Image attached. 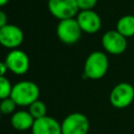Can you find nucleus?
Here are the masks:
<instances>
[{
    "mask_svg": "<svg viewBox=\"0 0 134 134\" xmlns=\"http://www.w3.org/2000/svg\"><path fill=\"white\" fill-rule=\"evenodd\" d=\"M116 30L126 38L134 36V15H126L118 19Z\"/></svg>",
    "mask_w": 134,
    "mask_h": 134,
    "instance_id": "obj_13",
    "label": "nucleus"
},
{
    "mask_svg": "<svg viewBox=\"0 0 134 134\" xmlns=\"http://www.w3.org/2000/svg\"><path fill=\"white\" fill-rule=\"evenodd\" d=\"M133 15H134V13H133Z\"/></svg>",
    "mask_w": 134,
    "mask_h": 134,
    "instance_id": "obj_21",
    "label": "nucleus"
},
{
    "mask_svg": "<svg viewBox=\"0 0 134 134\" xmlns=\"http://www.w3.org/2000/svg\"><path fill=\"white\" fill-rule=\"evenodd\" d=\"M82 29L76 21V18L61 20L57 25V37L67 45L76 43L82 36Z\"/></svg>",
    "mask_w": 134,
    "mask_h": 134,
    "instance_id": "obj_3",
    "label": "nucleus"
},
{
    "mask_svg": "<svg viewBox=\"0 0 134 134\" xmlns=\"http://www.w3.org/2000/svg\"><path fill=\"white\" fill-rule=\"evenodd\" d=\"M24 40V34L20 27L14 24H7L0 27V43L3 47L10 50L17 49Z\"/></svg>",
    "mask_w": 134,
    "mask_h": 134,
    "instance_id": "obj_9",
    "label": "nucleus"
},
{
    "mask_svg": "<svg viewBox=\"0 0 134 134\" xmlns=\"http://www.w3.org/2000/svg\"><path fill=\"white\" fill-rule=\"evenodd\" d=\"M17 104L15 103V100L12 97H7L4 99H1L0 103V111L3 115H9V114H14L16 112V108H17Z\"/></svg>",
    "mask_w": 134,
    "mask_h": 134,
    "instance_id": "obj_15",
    "label": "nucleus"
},
{
    "mask_svg": "<svg viewBox=\"0 0 134 134\" xmlns=\"http://www.w3.org/2000/svg\"><path fill=\"white\" fill-rule=\"evenodd\" d=\"M8 70L16 75H23L29 69V58L21 49L10 50L4 60Z\"/></svg>",
    "mask_w": 134,
    "mask_h": 134,
    "instance_id": "obj_7",
    "label": "nucleus"
},
{
    "mask_svg": "<svg viewBox=\"0 0 134 134\" xmlns=\"http://www.w3.org/2000/svg\"><path fill=\"white\" fill-rule=\"evenodd\" d=\"M102 45L110 54H121L127 49V38L116 29L106 31L102 37Z\"/></svg>",
    "mask_w": 134,
    "mask_h": 134,
    "instance_id": "obj_8",
    "label": "nucleus"
},
{
    "mask_svg": "<svg viewBox=\"0 0 134 134\" xmlns=\"http://www.w3.org/2000/svg\"><path fill=\"white\" fill-rule=\"evenodd\" d=\"M109 68V59L102 51L89 53L84 64V75L89 80H99L104 77Z\"/></svg>",
    "mask_w": 134,
    "mask_h": 134,
    "instance_id": "obj_2",
    "label": "nucleus"
},
{
    "mask_svg": "<svg viewBox=\"0 0 134 134\" xmlns=\"http://www.w3.org/2000/svg\"><path fill=\"white\" fill-rule=\"evenodd\" d=\"M80 12L81 10H91L95 7L97 0H76Z\"/></svg>",
    "mask_w": 134,
    "mask_h": 134,
    "instance_id": "obj_17",
    "label": "nucleus"
},
{
    "mask_svg": "<svg viewBox=\"0 0 134 134\" xmlns=\"http://www.w3.org/2000/svg\"><path fill=\"white\" fill-rule=\"evenodd\" d=\"M75 18L83 32L95 34L102 27V19L99 15L93 9L81 10Z\"/></svg>",
    "mask_w": 134,
    "mask_h": 134,
    "instance_id": "obj_10",
    "label": "nucleus"
},
{
    "mask_svg": "<svg viewBox=\"0 0 134 134\" xmlns=\"http://www.w3.org/2000/svg\"><path fill=\"white\" fill-rule=\"evenodd\" d=\"M31 134H62V127L55 118L46 115L35 120Z\"/></svg>",
    "mask_w": 134,
    "mask_h": 134,
    "instance_id": "obj_11",
    "label": "nucleus"
},
{
    "mask_svg": "<svg viewBox=\"0 0 134 134\" xmlns=\"http://www.w3.org/2000/svg\"><path fill=\"white\" fill-rule=\"evenodd\" d=\"M40 89L31 81H21L13 86L10 97L20 107H29L39 99Z\"/></svg>",
    "mask_w": 134,
    "mask_h": 134,
    "instance_id": "obj_1",
    "label": "nucleus"
},
{
    "mask_svg": "<svg viewBox=\"0 0 134 134\" xmlns=\"http://www.w3.org/2000/svg\"><path fill=\"white\" fill-rule=\"evenodd\" d=\"M8 71V68L5 64V62H1L0 63V76H5V73Z\"/></svg>",
    "mask_w": 134,
    "mask_h": 134,
    "instance_id": "obj_19",
    "label": "nucleus"
},
{
    "mask_svg": "<svg viewBox=\"0 0 134 134\" xmlns=\"http://www.w3.org/2000/svg\"><path fill=\"white\" fill-rule=\"evenodd\" d=\"M28 111L35 119H39V118H42V117L46 116L47 108H46V105L43 102L38 99L28 107Z\"/></svg>",
    "mask_w": 134,
    "mask_h": 134,
    "instance_id": "obj_14",
    "label": "nucleus"
},
{
    "mask_svg": "<svg viewBox=\"0 0 134 134\" xmlns=\"http://www.w3.org/2000/svg\"><path fill=\"white\" fill-rule=\"evenodd\" d=\"M35 120L36 119L32 117L29 111H25V110L16 111L10 117V124L13 128L17 131L31 130Z\"/></svg>",
    "mask_w": 134,
    "mask_h": 134,
    "instance_id": "obj_12",
    "label": "nucleus"
},
{
    "mask_svg": "<svg viewBox=\"0 0 134 134\" xmlns=\"http://www.w3.org/2000/svg\"><path fill=\"white\" fill-rule=\"evenodd\" d=\"M8 1H9V0H0V5H1V6H4Z\"/></svg>",
    "mask_w": 134,
    "mask_h": 134,
    "instance_id": "obj_20",
    "label": "nucleus"
},
{
    "mask_svg": "<svg viewBox=\"0 0 134 134\" xmlns=\"http://www.w3.org/2000/svg\"><path fill=\"white\" fill-rule=\"evenodd\" d=\"M47 6L49 13L60 21L75 18L80 13L76 0H48Z\"/></svg>",
    "mask_w": 134,
    "mask_h": 134,
    "instance_id": "obj_5",
    "label": "nucleus"
},
{
    "mask_svg": "<svg viewBox=\"0 0 134 134\" xmlns=\"http://www.w3.org/2000/svg\"><path fill=\"white\" fill-rule=\"evenodd\" d=\"M111 105L116 109H124L129 107L134 100V87L126 82L115 85L109 96Z\"/></svg>",
    "mask_w": 134,
    "mask_h": 134,
    "instance_id": "obj_4",
    "label": "nucleus"
},
{
    "mask_svg": "<svg viewBox=\"0 0 134 134\" xmlns=\"http://www.w3.org/2000/svg\"><path fill=\"white\" fill-rule=\"evenodd\" d=\"M62 134H87L89 131V120L81 112L68 114L61 122Z\"/></svg>",
    "mask_w": 134,
    "mask_h": 134,
    "instance_id": "obj_6",
    "label": "nucleus"
},
{
    "mask_svg": "<svg viewBox=\"0 0 134 134\" xmlns=\"http://www.w3.org/2000/svg\"><path fill=\"white\" fill-rule=\"evenodd\" d=\"M13 85L5 76H0V98L4 99L10 97Z\"/></svg>",
    "mask_w": 134,
    "mask_h": 134,
    "instance_id": "obj_16",
    "label": "nucleus"
},
{
    "mask_svg": "<svg viewBox=\"0 0 134 134\" xmlns=\"http://www.w3.org/2000/svg\"><path fill=\"white\" fill-rule=\"evenodd\" d=\"M7 16L3 10H0V27L7 25Z\"/></svg>",
    "mask_w": 134,
    "mask_h": 134,
    "instance_id": "obj_18",
    "label": "nucleus"
}]
</instances>
